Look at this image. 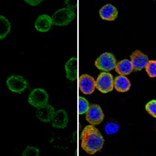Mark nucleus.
<instances>
[{
    "label": "nucleus",
    "instance_id": "nucleus-1",
    "mask_svg": "<svg viewBox=\"0 0 156 156\" xmlns=\"http://www.w3.org/2000/svg\"><path fill=\"white\" fill-rule=\"evenodd\" d=\"M105 140L99 130L93 126L88 125L83 128L81 133L82 149L88 154H94L99 151L103 147Z\"/></svg>",
    "mask_w": 156,
    "mask_h": 156
},
{
    "label": "nucleus",
    "instance_id": "nucleus-2",
    "mask_svg": "<svg viewBox=\"0 0 156 156\" xmlns=\"http://www.w3.org/2000/svg\"><path fill=\"white\" fill-rule=\"evenodd\" d=\"M115 57L110 52L101 54L94 62V66L103 72H109L113 70L116 66Z\"/></svg>",
    "mask_w": 156,
    "mask_h": 156
},
{
    "label": "nucleus",
    "instance_id": "nucleus-3",
    "mask_svg": "<svg viewBox=\"0 0 156 156\" xmlns=\"http://www.w3.org/2000/svg\"><path fill=\"white\" fill-rule=\"evenodd\" d=\"M76 14L73 11L66 8L58 9L51 17L52 24L55 26H66L74 20Z\"/></svg>",
    "mask_w": 156,
    "mask_h": 156
},
{
    "label": "nucleus",
    "instance_id": "nucleus-4",
    "mask_svg": "<svg viewBox=\"0 0 156 156\" xmlns=\"http://www.w3.org/2000/svg\"><path fill=\"white\" fill-rule=\"evenodd\" d=\"M48 102V94L46 90L41 88H35L28 96V103L33 107L38 108L44 106Z\"/></svg>",
    "mask_w": 156,
    "mask_h": 156
},
{
    "label": "nucleus",
    "instance_id": "nucleus-5",
    "mask_svg": "<svg viewBox=\"0 0 156 156\" xmlns=\"http://www.w3.org/2000/svg\"><path fill=\"white\" fill-rule=\"evenodd\" d=\"M95 87L101 93H106L112 91L114 87V79L111 73L107 72H101L95 81Z\"/></svg>",
    "mask_w": 156,
    "mask_h": 156
},
{
    "label": "nucleus",
    "instance_id": "nucleus-6",
    "mask_svg": "<svg viewBox=\"0 0 156 156\" xmlns=\"http://www.w3.org/2000/svg\"><path fill=\"white\" fill-rule=\"evenodd\" d=\"M6 85L8 89L12 92L21 94L28 86L27 81L20 75H12L6 80Z\"/></svg>",
    "mask_w": 156,
    "mask_h": 156
},
{
    "label": "nucleus",
    "instance_id": "nucleus-7",
    "mask_svg": "<svg viewBox=\"0 0 156 156\" xmlns=\"http://www.w3.org/2000/svg\"><path fill=\"white\" fill-rule=\"evenodd\" d=\"M86 119L91 125L100 124L104 119V113L101 107L96 104L90 105L86 112Z\"/></svg>",
    "mask_w": 156,
    "mask_h": 156
},
{
    "label": "nucleus",
    "instance_id": "nucleus-8",
    "mask_svg": "<svg viewBox=\"0 0 156 156\" xmlns=\"http://www.w3.org/2000/svg\"><path fill=\"white\" fill-rule=\"evenodd\" d=\"M130 62L135 71H140L146 67L148 63V57L139 50H136L130 55Z\"/></svg>",
    "mask_w": 156,
    "mask_h": 156
},
{
    "label": "nucleus",
    "instance_id": "nucleus-9",
    "mask_svg": "<svg viewBox=\"0 0 156 156\" xmlns=\"http://www.w3.org/2000/svg\"><path fill=\"white\" fill-rule=\"evenodd\" d=\"M79 87L84 94H90L95 88V80L88 74H83L79 78Z\"/></svg>",
    "mask_w": 156,
    "mask_h": 156
},
{
    "label": "nucleus",
    "instance_id": "nucleus-10",
    "mask_svg": "<svg viewBox=\"0 0 156 156\" xmlns=\"http://www.w3.org/2000/svg\"><path fill=\"white\" fill-rule=\"evenodd\" d=\"M51 126L56 129H64L68 125L69 117L67 112L63 109H59L55 112L51 119Z\"/></svg>",
    "mask_w": 156,
    "mask_h": 156
},
{
    "label": "nucleus",
    "instance_id": "nucleus-11",
    "mask_svg": "<svg viewBox=\"0 0 156 156\" xmlns=\"http://www.w3.org/2000/svg\"><path fill=\"white\" fill-rule=\"evenodd\" d=\"M55 111L54 108L49 104H47L41 108H37L36 111V115L37 118L43 122H51Z\"/></svg>",
    "mask_w": 156,
    "mask_h": 156
},
{
    "label": "nucleus",
    "instance_id": "nucleus-12",
    "mask_svg": "<svg viewBox=\"0 0 156 156\" xmlns=\"http://www.w3.org/2000/svg\"><path fill=\"white\" fill-rule=\"evenodd\" d=\"M99 16L104 20L114 21L118 16V10L114 5L106 4L100 9Z\"/></svg>",
    "mask_w": 156,
    "mask_h": 156
},
{
    "label": "nucleus",
    "instance_id": "nucleus-13",
    "mask_svg": "<svg viewBox=\"0 0 156 156\" xmlns=\"http://www.w3.org/2000/svg\"><path fill=\"white\" fill-rule=\"evenodd\" d=\"M51 25H52V20L51 17L46 14L40 15L36 20L34 23V27L36 30L39 32H47L51 29Z\"/></svg>",
    "mask_w": 156,
    "mask_h": 156
},
{
    "label": "nucleus",
    "instance_id": "nucleus-14",
    "mask_svg": "<svg viewBox=\"0 0 156 156\" xmlns=\"http://www.w3.org/2000/svg\"><path fill=\"white\" fill-rule=\"evenodd\" d=\"M66 76L70 81H74L77 74V59L76 57H72L65 64Z\"/></svg>",
    "mask_w": 156,
    "mask_h": 156
},
{
    "label": "nucleus",
    "instance_id": "nucleus-15",
    "mask_svg": "<svg viewBox=\"0 0 156 156\" xmlns=\"http://www.w3.org/2000/svg\"><path fill=\"white\" fill-rule=\"evenodd\" d=\"M131 83L126 76H117L114 79V87L118 92H126L130 88Z\"/></svg>",
    "mask_w": 156,
    "mask_h": 156
},
{
    "label": "nucleus",
    "instance_id": "nucleus-16",
    "mask_svg": "<svg viewBox=\"0 0 156 156\" xmlns=\"http://www.w3.org/2000/svg\"><path fill=\"white\" fill-rule=\"evenodd\" d=\"M115 71L121 76L130 74L133 72V68L132 66L131 62L129 59H122V61L119 62L115 66Z\"/></svg>",
    "mask_w": 156,
    "mask_h": 156
},
{
    "label": "nucleus",
    "instance_id": "nucleus-17",
    "mask_svg": "<svg viewBox=\"0 0 156 156\" xmlns=\"http://www.w3.org/2000/svg\"><path fill=\"white\" fill-rule=\"evenodd\" d=\"M11 30V23L9 20L0 15V40H3L9 34Z\"/></svg>",
    "mask_w": 156,
    "mask_h": 156
},
{
    "label": "nucleus",
    "instance_id": "nucleus-18",
    "mask_svg": "<svg viewBox=\"0 0 156 156\" xmlns=\"http://www.w3.org/2000/svg\"><path fill=\"white\" fill-rule=\"evenodd\" d=\"M78 105H79V114H80V115L86 114V112H87V110H88L89 107H90L88 101H87V99H85V98L83 97H79Z\"/></svg>",
    "mask_w": 156,
    "mask_h": 156
},
{
    "label": "nucleus",
    "instance_id": "nucleus-19",
    "mask_svg": "<svg viewBox=\"0 0 156 156\" xmlns=\"http://www.w3.org/2000/svg\"><path fill=\"white\" fill-rule=\"evenodd\" d=\"M119 126L118 123L114 122H109L105 126V131L108 135H112L119 131Z\"/></svg>",
    "mask_w": 156,
    "mask_h": 156
},
{
    "label": "nucleus",
    "instance_id": "nucleus-20",
    "mask_svg": "<svg viewBox=\"0 0 156 156\" xmlns=\"http://www.w3.org/2000/svg\"><path fill=\"white\" fill-rule=\"evenodd\" d=\"M145 69L150 77H156V60H149Z\"/></svg>",
    "mask_w": 156,
    "mask_h": 156
},
{
    "label": "nucleus",
    "instance_id": "nucleus-21",
    "mask_svg": "<svg viewBox=\"0 0 156 156\" xmlns=\"http://www.w3.org/2000/svg\"><path fill=\"white\" fill-rule=\"evenodd\" d=\"M145 109L151 116L156 118V100H151L147 103Z\"/></svg>",
    "mask_w": 156,
    "mask_h": 156
},
{
    "label": "nucleus",
    "instance_id": "nucleus-22",
    "mask_svg": "<svg viewBox=\"0 0 156 156\" xmlns=\"http://www.w3.org/2000/svg\"><path fill=\"white\" fill-rule=\"evenodd\" d=\"M39 149L33 146H27L23 151L22 156H39Z\"/></svg>",
    "mask_w": 156,
    "mask_h": 156
},
{
    "label": "nucleus",
    "instance_id": "nucleus-23",
    "mask_svg": "<svg viewBox=\"0 0 156 156\" xmlns=\"http://www.w3.org/2000/svg\"><path fill=\"white\" fill-rule=\"evenodd\" d=\"M65 5H66V9H69L73 11V9H75L76 7V1L66 0V1H65Z\"/></svg>",
    "mask_w": 156,
    "mask_h": 156
},
{
    "label": "nucleus",
    "instance_id": "nucleus-24",
    "mask_svg": "<svg viewBox=\"0 0 156 156\" xmlns=\"http://www.w3.org/2000/svg\"><path fill=\"white\" fill-rule=\"evenodd\" d=\"M41 2V0H25V2H27L30 5H37Z\"/></svg>",
    "mask_w": 156,
    "mask_h": 156
}]
</instances>
